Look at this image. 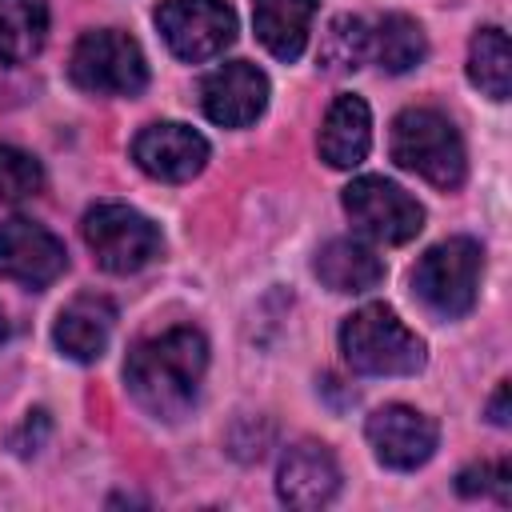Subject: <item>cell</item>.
Here are the masks:
<instances>
[{
	"label": "cell",
	"instance_id": "1",
	"mask_svg": "<svg viewBox=\"0 0 512 512\" xmlns=\"http://www.w3.org/2000/svg\"><path fill=\"white\" fill-rule=\"evenodd\" d=\"M204 368H208V340L196 328L176 324L160 336L132 344L124 360V384L148 416L180 420L196 404Z\"/></svg>",
	"mask_w": 512,
	"mask_h": 512
},
{
	"label": "cell",
	"instance_id": "2",
	"mask_svg": "<svg viewBox=\"0 0 512 512\" xmlns=\"http://www.w3.org/2000/svg\"><path fill=\"white\" fill-rule=\"evenodd\" d=\"M388 148L404 172H416L420 180H428L444 192L464 184V172H468L464 140H460L456 124L436 108H404L392 120Z\"/></svg>",
	"mask_w": 512,
	"mask_h": 512
},
{
	"label": "cell",
	"instance_id": "3",
	"mask_svg": "<svg viewBox=\"0 0 512 512\" xmlns=\"http://www.w3.org/2000/svg\"><path fill=\"white\" fill-rule=\"evenodd\" d=\"M340 352L360 376H412L424 368V340L384 304H364L340 324Z\"/></svg>",
	"mask_w": 512,
	"mask_h": 512
},
{
	"label": "cell",
	"instance_id": "4",
	"mask_svg": "<svg viewBox=\"0 0 512 512\" xmlns=\"http://www.w3.org/2000/svg\"><path fill=\"white\" fill-rule=\"evenodd\" d=\"M484 252L468 236L432 244L412 268V296L440 320H460L476 304Z\"/></svg>",
	"mask_w": 512,
	"mask_h": 512
},
{
	"label": "cell",
	"instance_id": "5",
	"mask_svg": "<svg viewBox=\"0 0 512 512\" xmlns=\"http://www.w3.org/2000/svg\"><path fill=\"white\" fill-rule=\"evenodd\" d=\"M68 76L76 88L92 96H136L148 84V64H144L140 44L128 32L96 28L76 40Z\"/></svg>",
	"mask_w": 512,
	"mask_h": 512
},
{
	"label": "cell",
	"instance_id": "6",
	"mask_svg": "<svg viewBox=\"0 0 512 512\" xmlns=\"http://www.w3.org/2000/svg\"><path fill=\"white\" fill-rule=\"evenodd\" d=\"M80 232H84L88 252L96 256V264L116 276L140 272L160 256V228L144 212L116 204V200L88 208Z\"/></svg>",
	"mask_w": 512,
	"mask_h": 512
},
{
	"label": "cell",
	"instance_id": "7",
	"mask_svg": "<svg viewBox=\"0 0 512 512\" xmlns=\"http://www.w3.org/2000/svg\"><path fill=\"white\" fill-rule=\"evenodd\" d=\"M348 220L376 244H408L424 228V208L384 176H360L344 188Z\"/></svg>",
	"mask_w": 512,
	"mask_h": 512
},
{
	"label": "cell",
	"instance_id": "8",
	"mask_svg": "<svg viewBox=\"0 0 512 512\" xmlns=\"http://www.w3.org/2000/svg\"><path fill=\"white\" fill-rule=\"evenodd\" d=\"M156 28L180 60L200 64L236 40V12L224 0H164L156 8Z\"/></svg>",
	"mask_w": 512,
	"mask_h": 512
},
{
	"label": "cell",
	"instance_id": "9",
	"mask_svg": "<svg viewBox=\"0 0 512 512\" xmlns=\"http://www.w3.org/2000/svg\"><path fill=\"white\" fill-rule=\"evenodd\" d=\"M368 432V444L376 452V460L384 468H396V472H412L420 464L432 460L436 452V440H440V428L432 416L408 408V404H384L368 416L364 424Z\"/></svg>",
	"mask_w": 512,
	"mask_h": 512
},
{
	"label": "cell",
	"instance_id": "10",
	"mask_svg": "<svg viewBox=\"0 0 512 512\" xmlns=\"http://www.w3.org/2000/svg\"><path fill=\"white\" fill-rule=\"evenodd\" d=\"M132 160L152 180L184 184V180H192V176L204 172V164H208V140L196 128H188V124L156 120V124H148V128L136 132Z\"/></svg>",
	"mask_w": 512,
	"mask_h": 512
},
{
	"label": "cell",
	"instance_id": "11",
	"mask_svg": "<svg viewBox=\"0 0 512 512\" xmlns=\"http://www.w3.org/2000/svg\"><path fill=\"white\" fill-rule=\"evenodd\" d=\"M68 268L64 244L36 220H8L0 224V280L24 288H48Z\"/></svg>",
	"mask_w": 512,
	"mask_h": 512
},
{
	"label": "cell",
	"instance_id": "12",
	"mask_svg": "<svg viewBox=\"0 0 512 512\" xmlns=\"http://www.w3.org/2000/svg\"><path fill=\"white\" fill-rule=\"evenodd\" d=\"M200 104L212 124L248 128L268 108V76L248 60H232L200 84Z\"/></svg>",
	"mask_w": 512,
	"mask_h": 512
},
{
	"label": "cell",
	"instance_id": "13",
	"mask_svg": "<svg viewBox=\"0 0 512 512\" xmlns=\"http://www.w3.org/2000/svg\"><path fill=\"white\" fill-rule=\"evenodd\" d=\"M276 492L288 508H324L340 492V464L336 456L316 444L300 440L280 456L276 468Z\"/></svg>",
	"mask_w": 512,
	"mask_h": 512
},
{
	"label": "cell",
	"instance_id": "14",
	"mask_svg": "<svg viewBox=\"0 0 512 512\" xmlns=\"http://www.w3.org/2000/svg\"><path fill=\"white\" fill-rule=\"evenodd\" d=\"M112 324H116L112 300H108V296H96V292H84V296H76L72 304L60 308L56 328H52V340H56V348H60L68 360L92 364V360L108 348Z\"/></svg>",
	"mask_w": 512,
	"mask_h": 512
},
{
	"label": "cell",
	"instance_id": "15",
	"mask_svg": "<svg viewBox=\"0 0 512 512\" xmlns=\"http://www.w3.org/2000/svg\"><path fill=\"white\" fill-rule=\"evenodd\" d=\"M372 148V112L360 96L344 92L328 104L320 124V160L332 168H356Z\"/></svg>",
	"mask_w": 512,
	"mask_h": 512
},
{
	"label": "cell",
	"instance_id": "16",
	"mask_svg": "<svg viewBox=\"0 0 512 512\" xmlns=\"http://www.w3.org/2000/svg\"><path fill=\"white\" fill-rule=\"evenodd\" d=\"M312 16H316V0H252L256 36L284 64H292L308 48Z\"/></svg>",
	"mask_w": 512,
	"mask_h": 512
},
{
	"label": "cell",
	"instance_id": "17",
	"mask_svg": "<svg viewBox=\"0 0 512 512\" xmlns=\"http://www.w3.org/2000/svg\"><path fill=\"white\" fill-rule=\"evenodd\" d=\"M312 268H316V276H320L324 288L348 292V296L372 292V288L384 280V260H380L368 244L348 240V236L328 240V244L316 252V264H312Z\"/></svg>",
	"mask_w": 512,
	"mask_h": 512
},
{
	"label": "cell",
	"instance_id": "18",
	"mask_svg": "<svg viewBox=\"0 0 512 512\" xmlns=\"http://www.w3.org/2000/svg\"><path fill=\"white\" fill-rule=\"evenodd\" d=\"M48 40V0H0V64L32 60Z\"/></svg>",
	"mask_w": 512,
	"mask_h": 512
},
{
	"label": "cell",
	"instance_id": "19",
	"mask_svg": "<svg viewBox=\"0 0 512 512\" xmlns=\"http://www.w3.org/2000/svg\"><path fill=\"white\" fill-rule=\"evenodd\" d=\"M424 52H428L424 28H420L412 16H404V12H388V16L368 32V56H372L384 72H392V76L412 72V68L424 60Z\"/></svg>",
	"mask_w": 512,
	"mask_h": 512
},
{
	"label": "cell",
	"instance_id": "20",
	"mask_svg": "<svg viewBox=\"0 0 512 512\" xmlns=\"http://www.w3.org/2000/svg\"><path fill=\"white\" fill-rule=\"evenodd\" d=\"M468 80L488 96V100H508L512 88V52L508 36L500 28H480L468 44Z\"/></svg>",
	"mask_w": 512,
	"mask_h": 512
},
{
	"label": "cell",
	"instance_id": "21",
	"mask_svg": "<svg viewBox=\"0 0 512 512\" xmlns=\"http://www.w3.org/2000/svg\"><path fill=\"white\" fill-rule=\"evenodd\" d=\"M368 60V28L360 16H336L320 44V64L328 72H352Z\"/></svg>",
	"mask_w": 512,
	"mask_h": 512
},
{
	"label": "cell",
	"instance_id": "22",
	"mask_svg": "<svg viewBox=\"0 0 512 512\" xmlns=\"http://www.w3.org/2000/svg\"><path fill=\"white\" fill-rule=\"evenodd\" d=\"M44 184V168L36 156L12 148V144H0V200L4 204H16V200H28L36 196Z\"/></svg>",
	"mask_w": 512,
	"mask_h": 512
},
{
	"label": "cell",
	"instance_id": "23",
	"mask_svg": "<svg viewBox=\"0 0 512 512\" xmlns=\"http://www.w3.org/2000/svg\"><path fill=\"white\" fill-rule=\"evenodd\" d=\"M456 488L460 496H484V492H496V500H512V464L508 460H496V464H472L456 476Z\"/></svg>",
	"mask_w": 512,
	"mask_h": 512
},
{
	"label": "cell",
	"instance_id": "24",
	"mask_svg": "<svg viewBox=\"0 0 512 512\" xmlns=\"http://www.w3.org/2000/svg\"><path fill=\"white\" fill-rule=\"evenodd\" d=\"M48 412H28V420L20 424V432H12V448L20 452V456H32V452H40V444L48 440Z\"/></svg>",
	"mask_w": 512,
	"mask_h": 512
},
{
	"label": "cell",
	"instance_id": "25",
	"mask_svg": "<svg viewBox=\"0 0 512 512\" xmlns=\"http://www.w3.org/2000/svg\"><path fill=\"white\" fill-rule=\"evenodd\" d=\"M488 420H492L496 428H508V380L492 392V400H488Z\"/></svg>",
	"mask_w": 512,
	"mask_h": 512
},
{
	"label": "cell",
	"instance_id": "26",
	"mask_svg": "<svg viewBox=\"0 0 512 512\" xmlns=\"http://www.w3.org/2000/svg\"><path fill=\"white\" fill-rule=\"evenodd\" d=\"M8 340V316H4V308H0V344Z\"/></svg>",
	"mask_w": 512,
	"mask_h": 512
}]
</instances>
